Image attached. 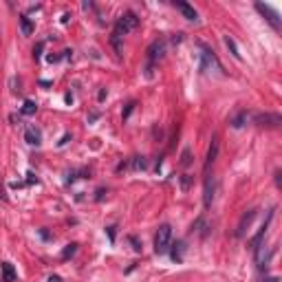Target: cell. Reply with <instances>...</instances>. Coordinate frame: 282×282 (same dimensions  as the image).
I'll return each mask as SVG.
<instances>
[{
	"label": "cell",
	"mask_w": 282,
	"mask_h": 282,
	"mask_svg": "<svg viewBox=\"0 0 282 282\" xmlns=\"http://www.w3.org/2000/svg\"><path fill=\"white\" fill-rule=\"evenodd\" d=\"M49 282H62V278H60V276H51Z\"/></svg>",
	"instance_id": "cell-28"
},
{
	"label": "cell",
	"mask_w": 282,
	"mask_h": 282,
	"mask_svg": "<svg viewBox=\"0 0 282 282\" xmlns=\"http://www.w3.org/2000/svg\"><path fill=\"white\" fill-rule=\"evenodd\" d=\"M0 269H2V278H4V282H15L18 274H15V269H13V265H11V263H2V265H0Z\"/></svg>",
	"instance_id": "cell-13"
},
{
	"label": "cell",
	"mask_w": 282,
	"mask_h": 282,
	"mask_svg": "<svg viewBox=\"0 0 282 282\" xmlns=\"http://www.w3.org/2000/svg\"><path fill=\"white\" fill-rule=\"evenodd\" d=\"M174 7H177L179 11L183 13V18H188L190 22H196V20H199V13H196V9L192 7V4L181 2V0H177V2H174Z\"/></svg>",
	"instance_id": "cell-10"
},
{
	"label": "cell",
	"mask_w": 282,
	"mask_h": 282,
	"mask_svg": "<svg viewBox=\"0 0 282 282\" xmlns=\"http://www.w3.org/2000/svg\"><path fill=\"white\" fill-rule=\"evenodd\" d=\"M218 150H221V139H218V135L212 137V143L210 148H207V157H205V172L210 174V168L214 166L216 157H218Z\"/></svg>",
	"instance_id": "cell-7"
},
{
	"label": "cell",
	"mask_w": 282,
	"mask_h": 282,
	"mask_svg": "<svg viewBox=\"0 0 282 282\" xmlns=\"http://www.w3.org/2000/svg\"><path fill=\"white\" fill-rule=\"evenodd\" d=\"M97 97H99V102H104V99H106V90H99Z\"/></svg>",
	"instance_id": "cell-27"
},
{
	"label": "cell",
	"mask_w": 282,
	"mask_h": 282,
	"mask_svg": "<svg viewBox=\"0 0 282 282\" xmlns=\"http://www.w3.org/2000/svg\"><path fill=\"white\" fill-rule=\"evenodd\" d=\"M256 11H260L265 15V20H267V22L274 26L276 31L280 29V15H278V11H276V9H271L269 4H263V2H256Z\"/></svg>",
	"instance_id": "cell-6"
},
{
	"label": "cell",
	"mask_w": 282,
	"mask_h": 282,
	"mask_svg": "<svg viewBox=\"0 0 282 282\" xmlns=\"http://www.w3.org/2000/svg\"><path fill=\"white\" fill-rule=\"evenodd\" d=\"M214 192H216V181H214V177H210V174H207V179H205V194H203L205 207L212 205V201H214Z\"/></svg>",
	"instance_id": "cell-11"
},
{
	"label": "cell",
	"mask_w": 282,
	"mask_h": 282,
	"mask_svg": "<svg viewBox=\"0 0 282 282\" xmlns=\"http://www.w3.org/2000/svg\"><path fill=\"white\" fill-rule=\"evenodd\" d=\"M271 221H274V210L269 212L267 214V221L263 223V227H260L258 230V234L256 236L252 238V243H249V249H252V252H258L260 247H263V241H265V234H267V230H269V225H271Z\"/></svg>",
	"instance_id": "cell-5"
},
{
	"label": "cell",
	"mask_w": 282,
	"mask_h": 282,
	"mask_svg": "<svg viewBox=\"0 0 282 282\" xmlns=\"http://www.w3.org/2000/svg\"><path fill=\"white\" fill-rule=\"evenodd\" d=\"M132 110H135V102H130L128 106H126V110H124V119H128V117H130V113H132Z\"/></svg>",
	"instance_id": "cell-23"
},
{
	"label": "cell",
	"mask_w": 282,
	"mask_h": 282,
	"mask_svg": "<svg viewBox=\"0 0 282 282\" xmlns=\"http://www.w3.org/2000/svg\"><path fill=\"white\" fill-rule=\"evenodd\" d=\"M20 24H22V33H24V35H31V33H33V24L29 22V18H26V15H20Z\"/></svg>",
	"instance_id": "cell-17"
},
{
	"label": "cell",
	"mask_w": 282,
	"mask_h": 282,
	"mask_svg": "<svg viewBox=\"0 0 282 282\" xmlns=\"http://www.w3.org/2000/svg\"><path fill=\"white\" fill-rule=\"evenodd\" d=\"M170 245H172V227L170 225H161L154 234V252L159 254V256H163V254H168Z\"/></svg>",
	"instance_id": "cell-1"
},
{
	"label": "cell",
	"mask_w": 282,
	"mask_h": 282,
	"mask_svg": "<svg viewBox=\"0 0 282 282\" xmlns=\"http://www.w3.org/2000/svg\"><path fill=\"white\" fill-rule=\"evenodd\" d=\"M199 46H201V71H212V68H216V71L223 73V66H221V62H218V57L214 55V51L207 49L203 42H201Z\"/></svg>",
	"instance_id": "cell-4"
},
{
	"label": "cell",
	"mask_w": 282,
	"mask_h": 282,
	"mask_svg": "<svg viewBox=\"0 0 282 282\" xmlns=\"http://www.w3.org/2000/svg\"><path fill=\"white\" fill-rule=\"evenodd\" d=\"M256 214H258L256 210H249L247 214H243L241 223H238V230H236V236H238V238H243V236H245V232H247V227L254 223V218H256Z\"/></svg>",
	"instance_id": "cell-9"
},
{
	"label": "cell",
	"mask_w": 282,
	"mask_h": 282,
	"mask_svg": "<svg viewBox=\"0 0 282 282\" xmlns=\"http://www.w3.org/2000/svg\"><path fill=\"white\" fill-rule=\"evenodd\" d=\"M24 141L29 143V146H40V143H42V135H40V130L35 128V126L26 128V130H24Z\"/></svg>",
	"instance_id": "cell-12"
},
{
	"label": "cell",
	"mask_w": 282,
	"mask_h": 282,
	"mask_svg": "<svg viewBox=\"0 0 282 282\" xmlns=\"http://www.w3.org/2000/svg\"><path fill=\"white\" fill-rule=\"evenodd\" d=\"M265 282H278V278H267Z\"/></svg>",
	"instance_id": "cell-30"
},
{
	"label": "cell",
	"mask_w": 282,
	"mask_h": 282,
	"mask_svg": "<svg viewBox=\"0 0 282 282\" xmlns=\"http://www.w3.org/2000/svg\"><path fill=\"white\" fill-rule=\"evenodd\" d=\"M108 236H110V241H115V227H108Z\"/></svg>",
	"instance_id": "cell-26"
},
{
	"label": "cell",
	"mask_w": 282,
	"mask_h": 282,
	"mask_svg": "<svg viewBox=\"0 0 282 282\" xmlns=\"http://www.w3.org/2000/svg\"><path fill=\"white\" fill-rule=\"evenodd\" d=\"M190 163H192V157H190V148H185L183 154H181V166L183 168H188Z\"/></svg>",
	"instance_id": "cell-20"
},
{
	"label": "cell",
	"mask_w": 282,
	"mask_h": 282,
	"mask_svg": "<svg viewBox=\"0 0 282 282\" xmlns=\"http://www.w3.org/2000/svg\"><path fill=\"white\" fill-rule=\"evenodd\" d=\"M130 243H132V249H135V252H141V243L137 241L135 236H130Z\"/></svg>",
	"instance_id": "cell-24"
},
{
	"label": "cell",
	"mask_w": 282,
	"mask_h": 282,
	"mask_svg": "<svg viewBox=\"0 0 282 282\" xmlns=\"http://www.w3.org/2000/svg\"><path fill=\"white\" fill-rule=\"evenodd\" d=\"M247 119H249V115L243 110V113H238L236 117H234V119L230 121V124H232V128H243V126L247 124Z\"/></svg>",
	"instance_id": "cell-15"
},
{
	"label": "cell",
	"mask_w": 282,
	"mask_h": 282,
	"mask_svg": "<svg viewBox=\"0 0 282 282\" xmlns=\"http://www.w3.org/2000/svg\"><path fill=\"white\" fill-rule=\"evenodd\" d=\"M132 168H135V170H146V159H143V157H135Z\"/></svg>",
	"instance_id": "cell-21"
},
{
	"label": "cell",
	"mask_w": 282,
	"mask_h": 282,
	"mask_svg": "<svg viewBox=\"0 0 282 282\" xmlns=\"http://www.w3.org/2000/svg\"><path fill=\"white\" fill-rule=\"evenodd\" d=\"M42 46H44V44H42V42H40V44L33 49V57H35V60H40V51H42Z\"/></svg>",
	"instance_id": "cell-25"
},
{
	"label": "cell",
	"mask_w": 282,
	"mask_h": 282,
	"mask_svg": "<svg viewBox=\"0 0 282 282\" xmlns=\"http://www.w3.org/2000/svg\"><path fill=\"white\" fill-rule=\"evenodd\" d=\"M166 55V42L163 40H154L150 46H148V68H146V75L152 77V66L157 64L161 57Z\"/></svg>",
	"instance_id": "cell-2"
},
{
	"label": "cell",
	"mask_w": 282,
	"mask_h": 282,
	"mask_svg": "<svg viewBox=\"0 0 282 282\" xmlns=\"http://www.w3.org/2000/svg\"><path fill=\"white\" fill-rule=\"evenodd\" d=\"M188 188H190V177L183 174V177H181V190H188Z\"/></svg>",
	"instance_id": "cell-22"
},
{
	"label": "cell",
	"mask_w": 282,
	"mask_h": 282,
	"mask_svg": "<svg viewBox=\"0 0 282 282\" xmlns=\"http://www.w3.org/2000/svg\"><path fill=\"white\" fill-rule=\"evenodd\" d=\"M0 199H7V194H4V190H2V183H0Z\"/></svg>",
	"instance_id": "cell-29"
},
{
	"label": "cell",
	"mask_w": 282,
	"mask_h": 282,
	"mask_svg": "<svg viewBox=\"0 0 282 282\" xmlns=\"http://www.w3.org/2000/svg\"><path fill=\"white\" fill-rule=\"evenodd\" d=\"M137 26H139V18H137V13L126 11L119 20H117V24H115V31H113V33H117L119 38H124V35L128 33V31L137 29Z\"/></svg>",
	"instance_id": "cell-3"
},
{
	"label": "cell",
	"mask_w": 282,
	"mask_h": 282,
	"mask_svg": "<svg viewBox=\"0 0 282 282\" xmlns=\"http://www.w3.org/2000/svg\"><path fill=\"white\" fill-rule=\"evenodd\" d=\"M225 46L230 49V53H232L234 57H236V60H243V57H241V51H238V44L234 42L232 35H225Z\"/></svg>",
	"instance_id": "cell-14"
},
{
	"label": "cell",
	"mask_w": 282,
	"mask_h": 282,
	"mask_svg": "<svg viewBox=\"0 0 282 282\" xmlns=\"http://www.w3.org/2000/svg\"><path fill=\"white\" fill-rule=\"evenodd\" d=\"M183 247H185V245L179 241L177 245H174V249H172V258H174V260H179V263L183 260Z\"/></svg>",
	"instance_id": "cell-19"
},
{
	"label": "cell",
	"mask_w": 282,
	"mask_h": 282,
	"mask_svg": "<svg viewBox=\"0 0 282 282\" xmlns=\"http://www.w3.org/2000/svg\"><path fill=\"white\" fill-rule=\"evenodd\" d=\"M75 252H77V243H71V245H66L64 247V252H62V260H68L71 256H75Z\"/></svg>",
	"instance_id": "cell-16"
},
{
	"label": "cell",
	"mask_w": 282,
	"mask_h": 282,
	"mask_svg": "<svg viewBox=\"0 0 282 282\" xmlns=\"http://www.w3.org/2000/svg\"><path fill=\"white\" fill-rule=\"evenodd\" d=\"M35 110H38V104L31 102V99H26L24 106H22V115H33Z\"/></svg>",
	"instance_id": "cell-18"
},
{
	"label": "cell",
	"mask_w": 282,
	"mask_h": 282,
	"mask_svg": "<svg viewBox=\"0 0 282 282\" xmlns=\"http://www.w3.org/2000/svg\"><path fill=\"white\" fill-rule=\"evenodd\" d=\"M254 121H256L258 126H280V115H276V113H265V115H256L254 117Z\"/></svg>",
	"instance_id": "cell-8"
}]
</instances>
